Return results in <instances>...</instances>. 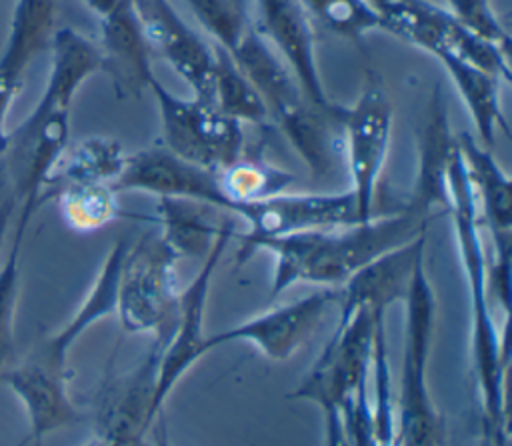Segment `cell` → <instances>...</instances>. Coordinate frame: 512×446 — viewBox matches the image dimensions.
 <instances>
[{
	"mask_svg": "<svg viewBox=\"0 0 512 446\" xmlns=\"http://www.w3.org/2000/svg\"><path fill=\"white\" fill-rule=\"evenodd\" d=\"M126 248H128V240H124V238H118L110 246V250H108L88 294L80 302L78 310L68 318V322L64 326H60L56 332L48 334L38 344V348L44 354H48L50 358H54L58 362L68 364V352L78 342V338L88 328H92L96 322H100L102 318L116 312L118 272H120V262H122Z\"/></svg>",
	"mask_w": 512,
	"mask_h": 446,
	"instance_id": "obj_21",
	"label": "cell"
},
{
	"mask_svg": "<svg viewBox=\"0 0 512 446\" xmlns=\"http://www.w3.org/2000/svg\"><path fill=\"white\" fill-rule=\"evenodd\" d=\"M214 50V104L238 122L262 124L268 120V110L256 88L238 68L230 52L218 44Z\"/></svg>",
	"mask_w": 512,
	"mask_h": 446,
	"instance_id": "obj_26",
	"label": "cell"
},
{
	"mask_svg": "<svg viewBox=\"0 0 512 446\" xmlns=\"http://www.w3.org/2000/svg\"><path fill=\"white\" fill-rule=\"evenodd\" d=\"M56 192L62 220L76 232L100 230L120 216L118 192L112 184H62Z\"/></svg>",
	"mask_w": 512,
	"mask_h": 446,
	"instance_id": "obj_25",
	"label": "cell"
},
{
	"mask_svg": "<svg viewBox=\"0 0 512 446\" xmlns=\"http://www.w3.org/2000/svg\"><path fill=\"white\" fill-rule=\"evenodd\" d=\"M160 114V144L172 154L220 172L242 156V122L224 114L216 104L202 98H182L158 78L150 88Z\"/></svg>",
	"mask_w": 512,
	"mask_h": 446,
	"instance_id": "obj_6",
	"label": "cell"
},
{
	"mask_svg": "<svg viewBox=\"0 0 512 446\" xmlns=\"http://www.w3.org/2000/svg\"><path fill=\"white\" fill-rule=\"evenodd\" d=\"M238 234V224H232L220 232V236L214 240L208 254L202 258V266L194 280L180 290V306H178V318L174 322L172 332L166 340H160L162 350L158 358L156 368V380H154V392L150 400V418L156 422V418L162 412V406L174 386L188 374L190 368H194L208 352L204 332V312H206V300L210 292V282L214 278V272L230 244V240ZM158 340V338H154Z\"/></svg>",
	"mask_w": 512,
	"mask_h": 446,
	"instance_id": "obj_8",
	"label": "cell"
},
{
	"mask_svg": "<svg viewBox=\"0 0 512 446\" xmlns=\"http://www.w3.org/2000/svg\"><path fill=\"white\" fill-rule=\"evenodd\" d=\"M444 212L452 220L460 264L470 296V356L482 410L488 446H508L506 368L508 332H500L492 314L486 252L480 234V218L460 152H456L446 178Z\"/></svg>",
	"mask_w": 512,
	"mask_h": 446,
	"instance_id": "obj_2",
	"label": "cell"
},
{
	"mask_svg": "<svg viewBox=\"0 0 512 446\" xmlns=\"http://www.w3.org/2000/svg\"><path fill=\"white\" fill-rule=\"evenodd\" d=\"M188 8L212 36L214 44L228 52L238 44L250 22L236 0H186Z\"/></svg>",
	"mask_w": 512,
	"mask_h": 446,
	"instance_id": "obj_29",
	"label": "cell"
},
{
	"mask_svg": "<svg viewBox=\"0 0 512 446\" xmlns=\"http://www.w3.org/2000/svg\"><path fill=\"white\" fill-rule=\"evenodd\" d=\"M430 56H434L448 72L478 132L476 140L490 148L498 128L508 134V122L500 106V78L458 58L446 48H436Z\"/></svg>",
	"mask_w": 512,
	"mask_h": 446,
	"instance_id": "obj_22",
	"label": "cell"
},
{
	"mask_svg": "<svg viewBox=\"0 0 512 446\" xmlns=\"http://www.w3.org/2000/svg\"><path fill=\"white\" fill-rule=\"evenodd\" d=\"M446 10L476 36L510 50V34L502 26L490 0H444Z\"/></svg>",
	"mask_w": 512,
	"mask_h": 446,
	"instance_id": "obj_30",
	"label": "cell"
},
{
	"mask_svg": "<svg viewBox=\"0 0 512 446\" xmlns=\"http://www.w3.org/2000/svg\"><path fill=\"white\" fill-rule=\"evenodd\" d=\"M458 152L456 136L450 132V118L444 94L436 86L418 136V176L408 202L434 214L446 204V178L450 162Z\"/></svg>",
	"mask_w": 512,
	"mask_h": 446,
	"instance_id": "obj_19",
	"label": "cell"
},
{
	"mask_svg": "<svg viewBox=\"0 0 512 446\" xmlns=\"http://www.w3.org/2000/svg\"><path fill=\"white\" fill-rule=\"evenodd\" d=\"M128 154L116 138L88 136L80 140L56 166L50 184H114L126 166Z\"/></svg>",
	"mask_w": 512,
	"mask_h": 446,
	"instance_id": "obj_23",
	"label": "cell"
},
{
	"mask_svg": "<svg viewBox=\"0 0 512 446\" xmlns=\"http://www.w3.org/2000/svg\"><path fill=\"white\" fill-rule=\"evenodd\" d=\"M466 176L474 194L480 220L492 240V258L486 260L488 294H494L510 316V248H512V186L508 172L492 156L490 148L480 144L472 134H456Z\"/></svg>",
	"mask_w": 512,
	"mask_h": 446,
	"instance_id": "obj_7",
	"label": "cell"
},
{
	"mask_svg": "<svg viewBox=\"0 0 512 446\" xmlns=\"http://www.w3.org/2000/svg\"><path fill=\"white\" fill-rule=\"evenodd\" d=\"M406 312L400 392L394 402V446H448L442 414L428 388V358L436 320V294L422 258L402 300Z\"/></svg>",
	"mask_w": 512,
	"mask_h": 446,
	"instance_id": "obj_3",
	"label": "cell"
},
{
	"mask_svg": "<svg viewBox=\"0 0 512 446\" xmlns=\"http://www.w3.org/2000/svg\"><path fill=\"white\" fill-rule=\"evenodd\" d=\"M56 0H16L0 52V154L8 150V110L22 88L28 66L50 48L56 32Z\"/></svg>",
	"mask_w": 512,
	"mask_h": 446,
	"instance_id": "obj_15",
	"label": "cell"
},
{
	"mask_svg": "<svg viewBox=\"0 0 512 446\" xmlns=\"http://www.w3.org/2000/svg\"><path fill=\"white\" fill-rule=\"evenodd\" d=\"M112 186L116 192L128 190L146 192L156 198H186L220 210L228 206L216 172L182 160L162 144L128 154L126 166Z\"/></svg>",
	"mask_w": 512,
	"mask_h": 446,
	"instance_id": "obj_13",
	"label": "cell"
},
{
	"mask_svg": "<svg viewBox=\"0 0 512 446\" xmlns=\"http://www.w3.org/2000/svg\"><path fill=\"white\" fill-rule=\"evenodd\" d=\"M232 214L246 224V232L238 234L242 244L360 222L350 190L282 192L260 202L240 204L232 210Z\"/></svg>",
	"mask_w": 512,
	"mask_h": 446,
	"instance_id": "obj_11",
	"label": "cell"
},
{
	"mask_svg": "<svg viewBox=\"0 0 512 446\" xmlns=\"http://www.w3.org/2000/svg\"><path fill=\"white\" fill-rule=\"evenodd\" d=\"M384 314L370 306L340 310L334 334L288 398L306 400L320 410H340L350 396L368 386L374 336L384 324Z\"/></svg>",
	"mask_w": 512,
	"mask_h": 446,
	"instance_id": "obj_5",
	"label": "cell"
},
{
	"mask_svg": "<svg viewBox=\"0 0 512 446\" xmlns=\"http://www.w3.org/2000/svg\"><path fill=\"white\" fill-rule=\"evenodd\" d=\"M308 16L318 18L330 32L358 40L382 28L380 12L366 0H298Z\"/></svg>",
	"mask_w": 512,
	"mask_h": 446,
	"instance_id": "obj_27",
	"label": "cell"
},
{
	"mask_svg": "<svg viewBox=\"0 0 512 446\" xmlns=\"http://www.w3.org/2000/svg\"><path fill=\"white\" fill-rule=\"evenodd\" d=\"M100 56L120 98H140L156 78L150 62V44L134 0H122L108 16L100 20Z\"/></svg>",
	"mask_w": 512,
	"mask_h": 446,
	"instance_id": "obj_17",
	"label": "cell"
},
{
	"mask_svg": "<svg viewBox=\"0 0 512 446\" xmlns=\"http://www.w3.org/2000/svg\"><path fill=\"white\" fill-rule=\"evenodd\" d=\"M82 2L88 6L90 12H94V14L102 20V18L108 16L122 0H82Z\"/></svg>",
	"mask_w": 512,
	"mask_h": 446,
	"instance_id": "obj_33",
	"label": "cell"
},
{
	"mask_svg": "<svg viewBox=\"0 0 512 446\" xmlns=\"http://www.w3.org/2000/svg\"><path fill=\"white\" fill-rule=\"evenodd\" d=\"M262 34L294 74L306 98L320 108H334L326 94L318 62L310 16L298 0H256Z\"/></svg>",
	"mask_w": 512,
	"mask_h": 446,
	"instance_id": "obj_16",
	"label": "cell"
},
{
	"mask_svg": "<svg viewBox=\"0 0 512 446\" xmlns=\"http://www.w3.org/2000/svg\"><path fill=\"white\" fill-rule=\"evenodd\" d=\"M340 302V290L318 288L302 298L272 306L220 332L208 334V352L232 344L246 342L272 362L290 360L316 332L328 310Z\"/></svg>",
	"mask_w": 512,
	"mask_h": 446,
	"instance_id": "obj_10",
	"label": "cell"
},
{
	"mask_svg": "<svg viewBox=\"0 0 512 446\" xmlns=\"http://www.w3.org/2000/svg\"><path fill=\"white\" fill-rule=\"evenodd\" d=\"M26 230L14 228L10 250L0 266V376L16 350V306L20 292V250Z\"/></svg>",
	"mask_w": 512,
	"mask_h": 446,
	"instance_id": "obj_28",
	"label": "cell"
},
{
	"mask_svg": "<svg viewBox=\"0 0 512 446\" xmlns=\"http://www.w3.org/2000/svg\"><path fill=\"white\" fill-rule=\"evenodd\" d=\"M150 50H156L192 88L196 98L214 104V50L168 0H134Z\"/></svg>",
	"mask_w": 512,
	"mask_h": 446,
	"instance_id": "obj_14",
	"label": "cell"
},
{
	"mask_svg": "<svg viewBox=\"0 0 512 446\" xmlns=\"http://www.w3.org/2000/svg\"><path fill=\"white\" fill-rule=\"evenodd\" d=\"M156 222L160 236L178 256L204 258L220 232L240 224L238 216L204 202L186 198H158Z\"/></svg>",
	"mask_w": 512,
	"mask_h": 446,
	"instance_id": "obj_20",
	"label": "cell"
},
{
	"mask_svg": "<svg viewBox=\"0 0 512 446\" xmlns=\"http://www.w3.org/2000/svg\"><path fill=\"white\" fill-rule=\"evenodd\" d=\"M218 184L226 196V210H232L240 204L260 202L282 194L296 180L292 172L282 170L264 158H244L240 156L224 170L216 172Z\"/></svg>",
	"mask_w": 512,
	"mask_h": 446,
	"instance_id": "obj_24",
	"label": "cell"
},
{
	"mask_svg": "<svg viewBox=\"0 0 512 446\" xmlns=\"http://www.w3.org/2000/svg\"><path fill=\"white\" fill-rule=\"evenodd\" d=\"M432 218V212L406 202L400 210L368 222L246 242L240 248V260L256 250L274 256L272 298L298 282L336 288L378 256L428 232Z\"/></svg>",
	"mask_w": 512,
	"mask_h": 446,
	"instance_id": "obj_1",
	"label": "cell"
},
{
	"mask_svg": "<svg viewBox=\"0 0 512 446\" xmlns=\"http://www.w3.org/2000/svg\"><path fill=\"white\" fill-rule=\"evenodd\" d=\"M322 412V422H324V446H352L340 416V410L336 408H326Z\"/></svg>",
	"mask_w": 512,
	"mask_h": 446,
	"instance_id": "obj_31",
	"label": "cell"
},
{
	"mask_svg": "<svg viewBox=\"0 0 512 446\" xmlns=\"http://www.w3.org/2000/svg\"><path fill=\"white\" fill-rule=\"evenodd\" d=\"M50 72L46 86L30 114L14 128L28 130L46 116L70 110L80 86L96 72H102V56L96 42L74 28H58L50 44Z\"/></svg>",
	"mask_w": 512,
	"mask_h": 446,
	"instance_id": "obj_18",
	"label": "cell"
},
{
	"mask_svg": "<svg viewBox=\"0 0 512 446\" xmlns=\"http://www.w3.org/2000/svg\"><path fill=\"white\" fill-rule=\"evenodd\" d=\"M366 2H370L380 12V18H382V16H386L396 6L398 0H366Z\"/></svg>",
	"mask_w": 512,
	"mask_h": 446,
	"instance_id": "obj_34",
	"label": "cell"
},
{
	"mask_svg": "<svg viewBox=\"0 0 512 446\" xmlns=\"http://www.w3.org/2000/svg\"><path fill=\"white\" fill-rule=\"evenodd\" d=\"M0 382L10 388L28 418L30 442L78 424L84 416L68 390V364L46 356L38 346L18 364L8 366Z\"/></svg>",
	"mask_w": 512,
	"mask_h": 446,
	"instance_id": "obj_12",
	"label": "cell"
},
{
	"mask_svg": "<svg viewBox=\"0 0 512 446\" xmlns=\"http://www.w3.org/2000/svg\"><path fill=\"white\" fill-rule=\"evenodd\" d=\"M394 110L386 90L372 82L358 100L346 108L342 120L344 162L350 174V192L358 220L374 218V202L392 138Z\"/></svg>",
	"mask_w": 512,
	"mask_h": 446,
	"instance_id": "obj_9",
	"label": "cell"
},
{
	"mask_svg": "<svg viewBox=\"0 0 512 446\" xmlns=\"http://www.w3.org/2000/svg\"><path fill=\"white\" fill-rule=\"evenodd\" d=\"M28 444H30V440H28V438H24V440H20L16 446H28Z\"/></svg>",
	"mask_w": 512,
	"mask_h": 446,
	"instance_id": "obj_35",
	"label": "cell"
},
{
	"mask_svg": "<svg viewBox=\"0 0 512 446\" xmlns=\"http://www.w3.org/2000/svg\"><path fill=\"white\" fill-rule=\"evenodd\" d=\"M178 258L158 230L128 242L120 262L114 312L124 332L168 338L180 306Z\"/></svg>",
	"mask_w": 512,
	"mask_h": 446,
	"instance_id": "obj_4",
	"label": "cell"
},
{
	"mask_svg": "<svg viewBox=\"0 0 512 446\" xmlns=\"http://www.w3.org/2000/svg\"><path fill=\"white\" fill-rule=\"evenodd\" d=\"M16 198H14V194L10 196V198H4L2 202H0V250H2V246H4V240H6V236H8V228H10V222H12V218L16 216Z\"/></svg>",
	"mask_w": 512,
	"mask_h": 446,
	"instance_id": "obj_32",
	"label": "cell"
}]
</instances>
